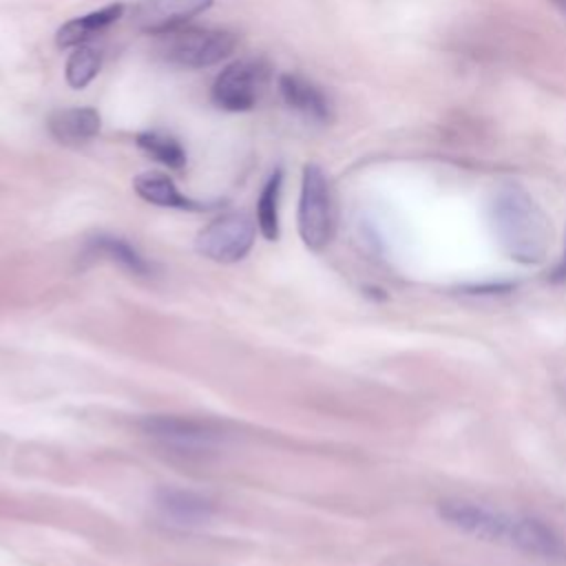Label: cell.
I'll use <instances>...</instances> for the list:
<instances>
[{
    "label": "cell",
    "instance_id": "cell-1",
    "mask_svg": "<svg viewBox=\"0 0 566 566\" xmlns=\"http://www.w3.org/2000/svg\"><path fill=\"white\" fill-rule=\"evenodd\" d=\"M491 223L502 250L520 263L544 261L553 230L544 210L520 186L506 184L491 199Z\"/></svg>",
    "mask_w": 566,
    "mask_h": 566
},
{
    "label": "cell",
    "instance_id": "cell-2",
    "mask_svg": "<svg viewBox=\"0 0 566 566\" xmlns=\"http://www.w3.org/2000/svg\"><path fill=\"white\" fill-rule=\"evenodd\" d=\"M139 427L157 447L184 458H203L223 444V431L217 424L188 416H146Z\"/></svg>",
    "mask_w": 566,
    "mask_h": 566
},
{
    "label": "cell",
    "instance_id": "cell-3",
    "mask_svg": "<svg viewBox=\"0 0 566 566\" xmlns=\"http://www.w3.org/2000/svg\"><path fill=\"white\" fill-rule=\"evenodd\" d=\"M298 234L310 250H323L336 230V206L327 175L318 164H307L298 197Z\"/></svg>",
    "mask_w": 566,
    "mask_h": 566
},
{
    "label": "cell",
    "instance_id": "cell-4",
    "mask_svg": "<svg viewBox=\"0 0 566 566\" xmlns=\"http://www.w3.org/2000/svg\"><path fill=\"white\" fill-rule=\"evenodd\" d=\"M237 46V35L223 29L188 27L161 35L159 53L181 69H206L226 60Z\"/></svg>",
    "mask_w": 566,
    "mask_h": 566
},
{
    "label": "cell",
    "instance_id": "cell-5",
    "mask_svg": "<svg viewBox=\"0 0 566 566\" xmlns=\"http://www.w3.org/2000/svg\"><path fill=\"white\" fill-rule=\"evenodd\" d=\"M438 513L449 526L458 528L464 535L482 542L513 546L520 515H509L504 511L471 500H444L440 502Z\"/></svg>",
    "mask_w": 566,
    "mask_h": 566
},
{
    "label": "cell",
    "instance_id": "cell-6",
    "mask_svg": "<svg viewBox=\"0 0 566 566\" xmlns=\"http://www.w3.org/2000/svg\"><path fill=\"white\" fill-rule=\"evenodd\" d=\"M254 237L256 226L248 214L226 212L199 230L195 248L210 261L237 263L250 252Z\"/></svg>",
    "mask_w": 566,
    "mask_h": 566
},
{
    "label": "cell",
    "instance_id": "cell-7",
    "mask_svg": "<svg viewBox=\"0 0 566 566\" xmlns=\"http://www.w3.org/2000/svg\"><path fill=\"white\" fill-rule=\"evenodd\" d=\"M268 66L263 60L245 57L228 64L212 82L210 97L217 108L239 113L256 106L265 84H268Z\"/></svg>",
    "mask_w": 566,
    "mask_h": 566
},
{
    "label": "cell",
    "instance_id": "cell-8",
    "mask_svg": "<svg viewBox=\"0 0 566 566\" xmlns=\"http://www.w3.org/2000/svg\"><path fill=\"white\" fill-rule=\"evenodd\" d=\"M212 2L214 0H137L130 11V24L148 35H166L208 11Z\"/></svg>",
    "mask_w": 566,
    "mask_h": 566
},
{
    "label": "cell",
    "instance_id": "cell-9",
    "mask_svg": "<svg viewBox=\"0 0 566 566\" xmlns=\"http://www.w3.org/2000/svg\"><path fill=\"white\" fill-rule=\"evenodd\" d=\"M279 93L283 102L301 113L303 117L325 124L332 119V102L321 86L298 73H281L279 75Z\"/></svg>",
    "mask_w": 566,
    "mask_h": 566
},
{
    "label": "cell",
    "instance_id": "cell-10",
    "mask_svg": "<svg viewBox=\"0 0 566 566\" xmlns=\"http://www.w3.org/2000/svg\"><path fill=\"white\" fill-rule=\"evenodd\" d=\"M46 126L55 142L64 146H82L97 137L102 128V117L91 106H69L53 111Z\"/></svg>",
    "mask_w": 566,
    "mask_h": 566
},
{
    "label": "cell",
    "instance_id": "cell-11",
    "mask_svg": "<svg viewBox=\"0 0 566 566\" xmlns=\"http://www.w3.org/2000/svg\"><path fill=\"white\" fill-rule=\"evenodd\" d=\"M155 506L159 517L172 526H199L212 517V504L206 497L181 489L159 491Z\"/></svg>",
    "mask_w": 566,
    "mask_h": 566
},
{
    "label": "cell",
    "instance_id": "cell-12",
    "mask_svg": "<svg viewBox=\"0 0 566 566\" xmlns=\"http://www.w3.org/2000/svg\"><path fill=\"white\" fill-rule=\"evenodd\" d=\"M133 188L144 201L159 206V208H175V210H190V212L212 208V203L195 201V199L181 195V190L175 186V181L159 170L139 172L133 179Z\"/></svg>",
    "mask_w": 566,
    "mask_h": 566
},
{
    "label": "cell",
    "instance_id": "cell-13",
    "mask_svg": "<svg viewBox=\"0 0 566 566\" xmlns=\"http://www.w3.org/2000/svg\"><path fill=\"white\" fill-rule=\"evenodd\" d=\"M122 13H124V4L113 2L97 11H91L86 15H77L57 29L55 44L60 49H75L80 44H88L95 35H99L111 24H115L122 18Z\"/></svg>",
    "mask_w": 566,
    "mask_h": 566
},
{
    "label": "cell",
    "instance_id": "cell-14",
    "mask_svg": "<svg viewBox=\"0 0 566 566\" xmlns=\"http://www.w3.org/2000/svg\"><path fill=\"white\" fill-rule=\"evenodd\" d=\"M88 252L117 263L119 268H124L126 272H130L135 276L153 274V263H148V259L137 248H133L128 241H124L122 237L97 234L88 241Z\"/></svg>",
    "mask_w": 566,
    "mask_h": 566
},
{
    "label": "cell",
    "instance_id": "cell-15",
    "mask_svg": "<svg viewBox=\"0 0 566 566\" xmlns=\"http://www.w3.org/2000/svg\"><path fill=\"white\" fill-rule=\"evenodd\" d=\"M283 186V170L276 168L261 188L256 199V226L268 241L279 239V197Z\"/></svg>",
    "mask_w": 566,
    "mask_h": 566
},
{
    "label": "cell",
    "instance_id": "cell-16",
    "mask_svg": "<svg viewBox=\"0 0 566 566\" xmlns=\"http://www.w3.org/2000/svg\"><path fill=\"white\" fill-rule=\"evenodd\" d=\"M135 144L155 161L172 168V170H181L188 161L186 148L170 135L159 133V130H144L135 137Z\"/></svg>",
    "mask_w": 566,
    "mask_h": 566
},
{
    "label": "cell",
    "instance_id": "cell-17",
    "mask_svg": "<svg viewBox=\"0 0 566 566\" xmlns=\"http://www.w3.org/2000/svg\"><path fill=\"white\" fill-rule=\"evenodd\" d=\"M102 66V51L93 44H80L66 60V82L71 88L88 86Z\"/></svg>",
    "mask_w": 566,
    "mask_h": 566
},
{
    "label": "cell",
    "instance_id": "cell-18",
    "mask_svg": "<svg viewBox=\"0 0 566 566\" xmlns=\"http://www.w3.org/2000/svg\"><path fill=\"white\" fill-rule=\"evenodd\" d=\"M553 279L555 281H566V248H564V254H562V259H559V263L553 272Z\"/></svg>",
    "mask_w": 566,
    "mask_h": 566
},
{
    "label": "cell",
    "instance_id": "cell-19",
    "mask_svg": "<svg viewBox=\"0 0 566 566\" xmlns=\"http://www.w3.org/2000/svg\"><path fill=\"white\" fill-rule=\"evenodd\" d=\"M548 2H551V4H555L562 13H566V0H548Z\"/></svg>",
    "mask_w": 566,
    "mask_h": 566
}]
</instances>
